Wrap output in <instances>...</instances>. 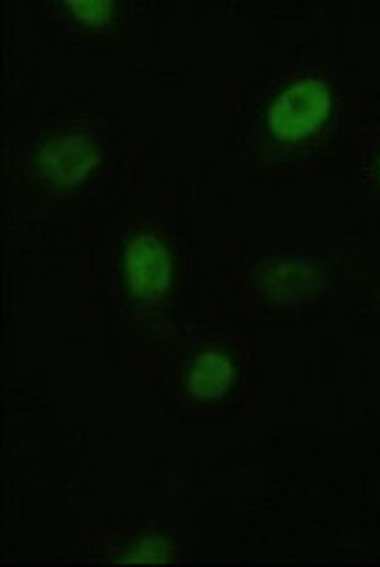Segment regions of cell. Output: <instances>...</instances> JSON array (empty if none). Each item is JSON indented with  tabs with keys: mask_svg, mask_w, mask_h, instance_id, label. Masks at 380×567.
Here are the masks:
<instances>
[{
	"mask_svg": "<svg viewBox=\"0 0 380 567\" xmlns=\"http://www.w3.org/2000/svg\"><path fill=\"white\" fill-rule=\"evenodd\" d=\"M378 176H380V162H378Z\"/></svg>",
	"mask_w": 380,
	"mask_h": 567,
	"instance_id": "52a82bcc",
	"label": "cell"
},
{
	"mask_svg": "<svg viewBox=\"0 0 380 567\" xmlns=\"http://www.w3.org/2000/svg\"><path fill=\"white\" fill-rule=\"evenodd\" d=\"M125 276L136 298H156L171 281V256L154 233L136 236L125 252Z\"/></svg>",
	"mask_w": 380,
	"mask_h": 567,
	"instance_id": "7a4b0ae2",
	"label": "cell"
},
{
	"mask_svg": "<svg viewBox=\"0 0 380 567\" xmlns=\"http://www.w3.org/2000/svg\"><path fill=\"white\" fill-rule=\"evenodd\" d=\"M233 386V363L227 354L207 352L191 369L187 389L196 400H216Z\"/></svg>",
	"mask_w": 380,
	"mask_h": 567,
	"instance_id": "277c9868",
	"label": "cell"
},
{
	"mask_svg": "<svg viewBox=\"0 0 380 567\" xmlns=\"http://www.w3.org/2000/svg\"><path fill=\"white\" fill-rule=\"evenodd\" d=\"M100 159L97 142L91 136L71 134L63 140L49 142V148L40 156L45 179L52 182L54 187H74L94 171Z\"/></svg>",
	"mask_w": 380,
	"mask_h": 567,
	"instance_id": "3957f363",
	"label": "cell"
},
{
	"mask_svg": "<svg viewBox=\"0 0 380 567\" xmlns=\"http://www.w3.org/2000/svg\"><path fill=\"white\" fill-rule=\"evenodd\" d=\"M329 91L321 80H298L287 85L267 111V125L281 142H298L316 134L329 116Z\"/></svg>",
	"mask_w": 380,
	"mask_h": 567,
	"instance_id": "6da1fadb",
	"label": "cell"
},
{
	"mask_svg": "<svg viewBox=\"0 0 380 567\" xmlns=\"http://www.w3.org/2000/svg\"><path fill=\"white\" fill-rule=\"evenodd\" d=\"M171 550L160 548V545H154V542H145V545H140V548L131 550L129 556H123L125 561H165L171 559Z\"/></svg>",
	"mask_w": 380,
	"mask_h": 567,
	"instance_id": "8992f818",
	"label": "cell"
},
{
	"mask_svg": "<svg viewBox=\"0 0 380 567\" xmlns=\"http://www.w3.org/2000/svg\"><path fill=\"white\" fill-rule=\"evenodd\" d=\"M69 9L74 12V18L89 23V27H103L109 23L111 14H114V7L105 3V0H89V3H80V0H71Z\"/></svg>",
	"mask_w": 380,
	"mask_h": 567,
	"instance_id": "5b68a950",
	"label": "cell"
}]
</instances>
